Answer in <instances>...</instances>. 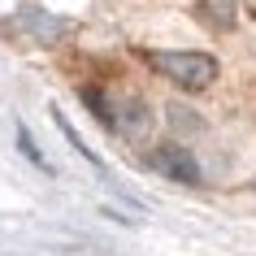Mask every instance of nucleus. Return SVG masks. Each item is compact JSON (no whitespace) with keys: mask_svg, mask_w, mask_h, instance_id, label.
I'll return each instance as SVG.
<instances>
[{"mask_svg":"<svg viewBox=\"0 0 256 256\" xmlns=\"http://www.w3.org/2000/svg\"><path fill=\"white\" fill-rule=\"evenodd\" d=\"M144 61H148L161 78H170L174 87H182V92H204L208 82L222 74V66H217V56L208 52H144Z\"/></svg>","mask_w":256,"mask_h":256,"instance_id":"f257e3e1","label":"nucleus"},{"mask_svg":"<svg viewBox=\"0 0 256 256\" xmlns=\"http://www.w3.org/2000/svg\"><path fill=\"white\" fill-rule=\"evenodd\" d=\"M108 113H113L108 130L122 135L126 144H148V139H152L156 118H152V108H148L144 96H113V100H108Z\"/></svg>","mask_w":256,"mask_h":256,"instance_id":"f03ea898","label":"nucleus"},{"mask_svg":"<svg viewBox=\"0 0 256 256\" xmlns=\"http://www.w3.org/2000/svg\"><path fill=\"white\" fill-rule=\"evenodd\" d=\"M9 30H14V35H22V40H30V44L52 48V44H61L70 30H74V22H70V18L48 14V9H35V4H26V9H18V14L9 18Z\"/></svg>","mask_w":256,"mask_h":256,"instance_id":"7ed1b4c3","label":"nucleus"},{"mask_svg":"<svg viewBox=\"0 0 256 256\" xmlns=\"http://www.w3.org/2000/svg\"><path fill=\"white\" fill-rule=\"evenodd\" d=\"M148 170L174 178V182H187V187H200V182H204V174H200V165H196V156H191V148H182V144H161V148H152L148 152Z\"/></svg>","mask_w":256,"mask_h":256,"instance_id":"20e7f679","label":"nucleus"},{"mask_svg":"<svg viewBox=\"0 0 256 256\" xmlns=\"http://www.w3.org/2000/svg\"><path fill=\"white\" fill-rule=\"evenodd\" d=\"M196 18L213 30H230L239 22V0H196Z\"/></svg>","mask_w":256,"mask_h":256,"instance_id":"39448f33","label":"nucleus"},{"mask_svg":"<svg viewBox=\"0 0 256 256\" xmlns=\"http://www.w3.org/2000/svg\"><path fill=\"white\" fill-rule=\"evenodd\" d=\"M52 122H56V130L66 135V144H70V148L78 152V156H82V161H87V165H92V170H100V174H104V161H100V156H96V152H92V148H87V144H82V139H78V130H74V126H70V122H66V113H61V108H56V104H52Z\"/></svg>","mask_w":256,"mask_h":256,"instance_id":"423d86ee","label":"nucleus"},{"mask_svg":"<svg viewBox=\"0 0 256 256\" xmlns=\"http://www.w3.org/2000/svg\"><path fill=\"white\" fill-rule=\"evenodd\" d=\"M18 148H22V156H26L30 165H40L44 174H52V165L44 161V152L35 148V139H30V130H26V126H22V122H18Z\"/></svg>","mask_w":256,"mask_h":256,"instance_id":"0eeeda50","label":"nucleus"}]
</instances>
